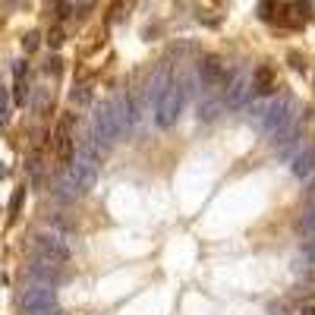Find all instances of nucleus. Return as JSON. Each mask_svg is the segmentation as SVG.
<instances>
[{"label":"nucleus","mask_w":315,"mask_h":315,"mask_svg":"<svg viewBox=\"0 0 315 315\" xmlns=\"http://www.w3.org/2000/svg\"><path fill=\"white\" fill-rule=\"evenodd\" d=\"M249 123L255 126V133L262 136H277L281 130H287L290 123H293V101L277 95V98H265L259 104H252L246 111Z\"/></svg>","instance_id":"1"},{"label":"nucleus","mask_w":315,"mask_h":315,"mask_svg":"<svg viewBox=\"0 0 315 315\" xmlns=\"http://www.w3.org/2000/svg\"><path fill=\"white\" fill-rule=\"evenodd\" d=\"M183 104H186L183 88H180L177 79H170V82L158 91V98H155V123L161 126V130H170V126L180 120Z\"/></svg>","instance_id":"2"},{"label":"nucleus","mask_w":315,"mask_h":315,"mask_svg":"<svg viewBox=\"0 0 315 315\" xmlns=\"http://www.w3.org/2000/svg\"><path fill=\"white\" fill-rule=\"evenodd\" d=\"M19 309L22 315H60L57 312V293L51 284L32 281L19 296Z\"/></svg>","instance_id":"3"},{"label":"nucleus","mask_w":315,"mask_h":315,"mask_svg":"<svg viewBox=\"0 0 315 315\" xmlns=\"http://www.w3.org/2000/svg\"><path fill=\"white\" fill-rule=\"evenodd\" d=\"M32 246H35V255L44 259V262H54V265H60V268L69 262V246L63 243V237H54V233H38Z\"/></svg>","instance_id":"4"},{"label":"nucleus","mask_w":315,"mask_h":315,"mask_svg":"<svg viewBox=\"0 0 315 315\" xmlns=\"http://www.w3.org/2000/svg\"><path fill=\"white\" fill-rule=\"evenodd\" d=\"M69 173H73V180L79 183V189H91L95 186V180H98V167H95V155H91L88 148H82L79 155L69 161V167H66Z\"/></svg>","instance_id":"5"},{"label":"nucleus","mask_w":315,"mask_h":315,"mask_svg":"<svg viewBox=\"0 0 315 315\" xmlns=\"http://www.w3.org/2000/svg\"><path fill=\"white\" fill-rule=\"evenodd\" d=\"M249 98H252V79L243 76V73H233L230 82H227V88H224V108L240 111Z\"/></svg>","instance_id":"6"},{"label":"nucleus","mask_w":315,"mask_h":315,"mask_svg":"<svg viewBox=\"0 0 315 315\" xmlns=\"http://www.w3.org/2000/svg\"><path fill=\"white\" fill-rule=\"evenodd\" d=\"M108 101H111L114 120H117V130H120V133H130L133 123H136V114H139L133 95H130V91H120V95H114V98H108Z\"/></svg>","instance_id":"7"},{"label":"nucleus","mask_w":315,"mask_h":315,"mask_svg":"<svg viewBox=\"0 0 315 315\" xmlns=\"http://www.w3.org/2000/svg\"><path fill=\"white\" fill-rule=\"evenodd\" d=\"M290 271L296 277H306L315 271V233L309 240H302L299 246L293 249V259H290Z\"/></svg>","instance_id":"8"},{"label":"nucleus","mask_w":315,"mask_h":315,"mask_svg":"<svg viewBox=\"0 0 315 315\" xmlns=\"http://www.w3.org/2000/svg\"><path fill=\"white\" fill-rule=\"evenodd\" d=\"M290 170H293V177H299V180H309L312 173H315V145L302 142V148L296 151L293 158H290Z\"/></svg>","instance_id":"9"},{"label":"nucleus","mask_w":315,"mask_h":315,"mask_svg":"<svg viewBox=\"0 0 315 315\" xmlns=\"http://www.w3.org/2000/svg\"><path fill=\"white\" fill-rule=\"evenodd\" d=\"M29 277H32V281H41V284H51V287H57L63 274H60V265L44 262V259H35V262L29 265Z\"/></svg>","instance_id":"10"},{"label":"nucleus","mask_w":315,"mask_h":315,"mask_svg":"<svg viewBox=\"0 0 315 315\" xmlns=\"http://www.w3.org/2000/svg\"><path fill=\"white\" fill-rule=\"evenodd\" d=\"M54 195L60 202H76L79 195H82V189H79V183L73 180V173H69V170H63L60 177L54 180Z\"/></svg>","instance_id":"11"},{"label":"nucleus","mask_w":315,"mask_h":315,"mask_svg":"<svg viewBox=\"0 0 315 315\" xmlns=\"http://www.w3.org/2000/svg\"><path fill=\"white\" fill-rule=\"evenodd\" d=\"M195 73H199V82L215 88L221 82V76H224V69H221V60H215V57H205V60L195 66Z\"/></svg>","instance_id":"12"},{"label":"nucleus","mask_w":315,"mask_h":315,"mask_svg":"<svg viewBox=\"0 0 315 315\" xmlns=\"http://www.w3.org/2000/svg\"><path fill=\"white\" fill-rule=\"evenodd\" d=\"M296 230L302 233V237H312V233H315V205H309L306 212L299 215V221H296Z\"/></svg>","instance_id":"13"},{"label":"nucleus","mask_w":315,"mask_h":315,"mask_svg":"<svg viewBox=\"0 0 315 315\" xmlns=\"http://www.w3.org/2000/svg\"><path fill=\"white\" fill-rule=\"evenodd\" d=\"M268 85H271V69H268V66L255 69V79H252V95H265Z\"/></svg>","instance_id":"14"},{"label":"nucleus","mask_w":315,"mask_h":315,"mask_svg":"<svg viewBox=\"0 0 315 315\" xmlns=\"http://www.w3.org/2000/svg\"><path fill=\"white\" fill-rule=\"evenodd\" d=\"M218 114H221V104H218V98H205V101L199 104V117H202V120H215Z\"/></svg>","instance_id":"15"},{"label":"nucleus","mask_w":315,"mask_h":315,"mask_svg":"<svg viewBox=\"0 0 315 315\" xmlns=\"http://www.w3.org/2000/svg\"><path fill=\"white\" fill-rule=\"evenodd\" d=\"M32 108H35V111H48V108H51V88H35Z\"/></svg>","instance_id":"16"},{"label":"nucleus","mask_w":315,"mask_h":315,"mask_svg":"<svg viewBox=\"0 0 315 315\" xmlns=\"http://www.w3.org/2000/svg\"><path fill=\"white\" fill-rule=\"evenodd\" d=\"M69 101L73 104H91V88L88 85H76L73 91H69Z\"/></svg>","instance_id":"17"},{"label":"nucleus","mask_w":315,"mask_h":315,"mask_svg":"<svg viewBox=\"0 0 315 315\" xmlns=\"http://www.w3.org/2000/svg\"><path fill=\"white\" fill-rule=\"evenodd\" d=\"M274 10H277V0H262V4L255 7V13H259V19H274L277 16Z\"/></svg>","instance_id":"18"},{"label":"nucleus","mask_w":315,"mask_h":315,"mask_svg":"<svg viewBox=\"0 0 315 315\" xmlns=\"http://www.w3.org/2000/svg\"><path fill=\"white\" fill-rule=\"evenodd\" d=\"M13 101H16V104H29V85H26V79H16Z\"/></svg>","instance_id":"19"},{"label":"nucleus","mask_w":315,"mask_h":315,"mask_svg":"<svg viewBox=\"0 0 315 315\" xmlns=\"http://www.w3.org/2000/svg\"><path fill=\"white\" fill-rule=\"evenodd\" d=\"M22 199H26V189H16L13 192V199H10V215H19V208H22Z\"/></svg>","instance_id":"20"},{"label":"nucleus","mask_w":315,"mask_h":315,"mask_svg":"<svg viewBox=\"0 0 315 315\" xmlns=\"http://www.w3.org/2000/svg\"><path fill=\"white\" fill-rule=\"evenodd\" d=\"M10 120V101H7V88L0 85V123Z\"/></svg>","instance_id":"21"},{"label":"nucleus","mask_w":315,"mask_h":315,"mask_svg":"<svg viewBox=\"0 0 315 315\" xmlns=\"http://www.w3.org/2000/svg\"><path fill=\"white\" fill-rule=\"evenodd\" d=\"M38 44H41V35H38V32H29L26 41H22V48H26V51H35Z\"/></svg>","instance_id":"22"},{"label":"nucleus","mask_w":315,"mask_h":315,"mask_svg":"<svg viewBox=\"0 0 315 315\" xmlns=\"http://www.w3.org/2000/svg\"><path fill=\"white\" fill-rule=\"evenodd\" d=\"M48 44H51V48H60V44H63V29H60V26H57V29H51V35H48Z\"/></svg>","instance_id":"23"},{"label":"nucleus","mask_w":315,"mask_h":315,"mask_svg":"<svg viewBox=\"0 0 315 315\" xmlns=\"http://www.w3.org/2000/svg\"><path fill=\"white\" fill-rule=\"evenodd\" d=\"M293 7L299 10V16H309L312 13V0H293Z\"/></svg>","instance_id":"24"},{"label":"nucleus","mask_w":315,"mask_h":315,"mask_svg":"<svg viewBox=\"0 0 315 315\" xmlns=\"http://www.w3.org/2000/svg\"><path fill=\"white\" fill-rule=\"evenodd\" d=\"M26 69H29V66H26V60H16V66H13V76H16V79H26Z\"/></svg>","instance_id":"25"},{"label":"nucleus","mask_w":315,"mask_h":315,"mask_svg":"<svg viewBox=\"0 0 315 315\" xmlns=\"http://www.w3.org/2000/svg\"><path fill=\"white\" fill-rule=\"evenodd\" d=\"M60 63H63L60 57H51V60H48V73H60V69H63Z\"/></svg>","instance_id":"26"},{"label":"nucleus","mask_w":315,"mask_h":315,"mask_svg":"<svg viewBox=\"0 0 315 315\" xmlns=\"http://www.w3.org/2000/svg\"><path fill=\"white\" fill-rule=\"evenodd\" d=\"M299 315H315V302H306V306L299 309Z\"/></svg>","instance_id":"27"},{"label":"nucleus","mask_w":315,"mask_h":315,"mask_svg":"<svg viewBox=\"0 0 315 315\" xmlns=\"http://www.w3.org/2000/svg\"><path fill=\"white\" fill-rule=\"evenodd\" d=\"M4 177H7V167H4V164H0V180H4Z\"/></svg>","instance_id":"28"}]
</instances>
